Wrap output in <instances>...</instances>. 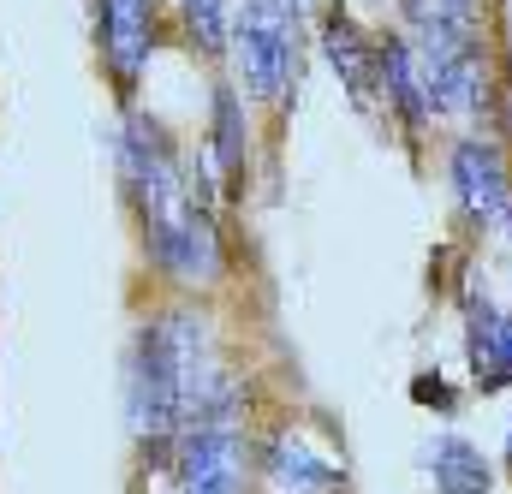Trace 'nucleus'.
<instances>
[{"mask_svg": "<svg viewBox=\"0 0 512 494\" xmlns=\"http://www.w3.org/2000/svg\"><path fill=\"white\" fill-rule=\"evenodd\" d=\"M376 72H382L387 102H393V108L405 114V125H429V114H435V102H429L423 66H417V54H411L405 42H382V48H376Z\"/></svg>", "mask_w": 512, "mask_h": 494, "instance_id": "7", "label": "nucleus"}, {"mask_svg": "<svg viewBox=\"0 0 512 494\" xmlns=\"http://www.w3.org/2000/svg\"><path fill=\"white\" fill-rule=\"evenodd\" d=\"M501 375L512 381V316H501Z\"/></svg>", "mask_w": 512, "mask_h": 494, "instance_id": "15", "label": "nucleus"}, {"mask_svg": "<svg viewBox=\"0 0 512 494\" xmlns=\"http://www.w3.org/2000/svg\"><path fill=\"white\" fill-rule=\"evenodd\" d=\"M471 370L483 387H501V310L471 298Z\"/></svg>", "mask_w": 512, "mask_h": 494, "instance_id": "10", "label": "nucleus"}, {"mask_svg": "<svg viewBox=\"0 0 512 494\" xmlns=\"http://www.w3.org/2000/svg\"><path fill=\"white\" fill-rule=\"evenodd\" d=\"M262 6H274V12H280V18H292V24L310 12V0H262Z\"/></svg>", "mask_w": 512, "mask_h": 494, "instance_id": "14", "label": "nucleus"}, {"mask_svg": "<svg viewBox=\"0 0 512 494\" xmlns=\"http://www.w3.org/2000/svg\"><path fill=\"white\" fill-rule=\"evenodd\" d=\"M507 465H512V435H507Z\"/></svg>", "mask_w": 512, "mask_h": 494, "instance_id": "16", "label": "nucleus"}, {"mask_svg": "<svg viewBox=\"0 0 512 494\" xmlns=\"http://www.w3.org/2000/svg\"><path fill=\"white\" fill-rule=\"evenodd\" d=\"M215 161H221V173L227 179H239L245 173V102H239V90H215Z\"/></svg>", "mask_w": 512, "mask_h": 494, "instance_id": "9", "label": "nucleus"}, {"mask_svg": "<svg viewBox=\"0 0 512 494\" xmlns=\"http://www.w3.org/2000/svg\"><path fill=\"white\" fill-rule=\"evenodd\" d=\"M239 66H245V84L256 96L280 102L286 84H292V66H298V24L280 18L274 6L251 0L245 18H239Z\"/></svg>", "mask_w": 512, "mask_h": 494, "instance_id": "2", "label": "nucleus"}, {"mask_svg": "<svg viewBox=\"0 0 512 494\" xmlns=\"http://www.w3.org/2000/svg\"><path fill=\"white\" fill-rule=\"evenodd\" d=\"M185 24H191V36H197L203 54L227 48V6L221 0H185Z\"/></svg>", "mask_w": 512, "mask_h": 494, "instance_id": "13", "label": "nucleus"}, {"mask_svg": "<svg viewBox=\"0 0 512 494\" xmlns=\"http://www.w3.org/2000/svg\"><path fill=\"white\" fill-rule=\"evenodd\" d=\"M328 54H334V66L346 72V84L364 96V90H370V60H376V54H364L358 30H352L346 18H328Z\"/></svg>", "mask_w": 512, "mask_h": 494, "instance_id": "12", "label": "nucleus"}, {"mask_svg": "<svg viewBox=\"0 0 512 494\" xmlns=\"http://www.w3.org/2000/svg\"><path fill=\"white\" fill-rule=\"evenodd\" d=\"M102 48L120 72V84H137L149 48H155V18L149 0H102Z\"/></svg>", "mask_w": 512, "mask_h": 494, "instance_id": "6", "label": "nucleus"}, {"mask_svg": "<svg viewBox=\"0 0 512 494\" xmlns=\"http://www.w3.org/2000/svg\"><path fill=\"white\" fill-rule=\"evenodd\" d=\"M399 6L423 36H471L477 24V0H399Z\"/></svg>", "mask_w": 512, "mask_h": 494, "instance_id": "11", "label": "nucleus"}, {"mask_svg": "<svg viewBox=\"0 0 512 494\" xmlns=\"http://www.w3.org/2000/svg\"><path fill=\"white\" fill-rule=\"evenodd\" d=\"M429 459V477L441 494H489V459L459 441V435H435V447L423 453Z\"/></svg>", "mask_w": 512, "mask_h": 494, "instance_id": "8", "label": "nucleus"}, {"mask_svg": "<svg viewBox=\"0 0 512 494\" xmlns=\"http://www.w3.org/2000/svg\"><path fill=\"white\" fill-rule=\"evenodd\" d=\"M179 494H245V447L233 429H191L185 435Z\"/></svg>", "mask_w": 512, "mask_h": 494, "instance_id": "4", "label": "nucleus"}, {"mask_svg": "<svg viewBox=\"0 0 512 494\" xmlns=\"http://www.w3.org/2000/svg\"><path fill=\"white\" fill-rule=\"evenodd\" d=\"M453 185H459V203H465L477 221L512 233V179H507V161H501L495 143L465 137V143L453 149Z\"/></svg>", "mask_w": 512, "mask_h": 494, "instance_id": "3", "label": "nucleus"}, {"mask_svg": "<svg viewBox=\"0 0 512 494\" xmlns=\"http://www.w3.org/2000/svg\"><path fill=\"white\" fill-rule=\"evenodd\" d=\"M262 471H268L274 494H334L346 483L340 465L322 459V453H316L304 435H292V429H280V435L262 447Z\"/></svg>", "mask_w": 512, "mask_h": 494, "instance_id": "5", "label": "nucleus"}, {"mask_svg": "<svg viewBox=\"0 0 512 494\" xmlns=\"http://www.w3.org/2000/svg\"><path fill=\"white\" fill-rule=\"evenodd\" d=\"M126 179H131V197H137V215H143V239H149V256L161 274L185 280V286H203L221 274V239H215V221L209 209H197L167 137L155 131L149 120H131L126 125Z\"/></svg>", "mask_w": 512, "mask_h": 494, "instance_id": "1", "label": "nucleus"}]
</instances>
